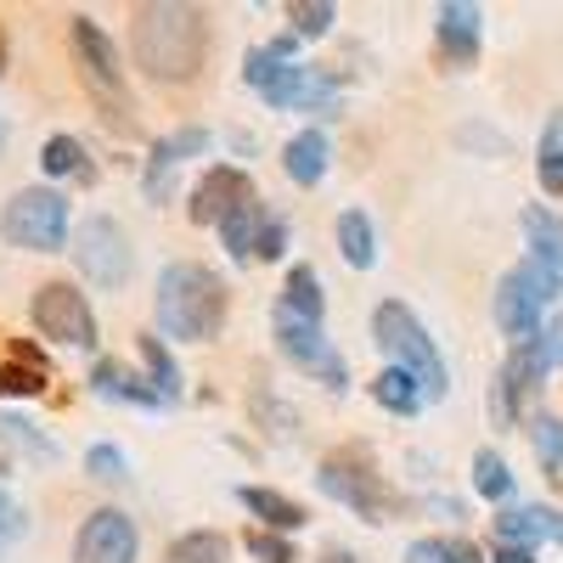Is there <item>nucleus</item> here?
I'll return each mask as SVG.
<instances>
[{"mask_svg": "<svg viewBox=\"0 0 563 563\" xmlns=\"http://www.w3.org/2000/svg\"><path fill=\"white\" fill-rule=\"evenodd\" d=\"M130 57L153 85H186L209 63V12L158 0V7H135L130 18Z\"/></svg>", "mask_w": 563, "mask_h": 563, "instance_id": "f257e3e1", "label": "nucleus"}, {"mask_svg": "<svg viewBox=\"0 0 563 563\" xmlns=\"http://www.w3.org/2000/svg\"><path fill=\"white\" fill-rule=\"evenodd\" d=\"M153 316H158V333L175 344H214L231 316V288L220 271H209L198 260H175L158 271Z\"/></svg>", "mask_w": 563, "mask_h": 563, "instance_id": "f03ea898", "label": "nucleus"}, {"mask_svg": "<svg viewBox=\"0 0 563 563\" xmlns=\"http://www.w3.org/2000/svg\"><path fill=\"white\" fill-rule=\"evenodd\" d=\"M243 79L276 113H327V108H339V79H327L321 68L299 63V40L294 34H276L271 45L249 52L243 57Z\"/></svg>", "mask_w": 563, "mask_h": 563, "instance_id": "7ed1b4c3", "label": "nucleus"}, {"mask_svg": "<svg viewBox=\"0 0 563 563\" xmlns=\"http://www.w3.org/2000/svg\"><path fill=\"white\" fill-rule=\"evenodd\" d=\"M68 40H74L79 79H85L90 97H97V108H102L108 130H113V135H124V141H130V135H141V124H135V97H130V85H124V63H119L113 34H108L97 18L74 12V18H68Z\"/></svg>", "mask_w": 563, "mask_h": 563, "instance_id": "20e7f679", "label": "nucleus"}, {"mask_svg": "<svg viewBox=\"0 0 563 563\" xmlns=\"http://www.w3.org/2000/svg\"><path fill=\"white\" fill-rule=\"evenodd\" d=\"M372 344H378L400 372H411V378L422 384V395H429V406H440L451 395V366H445L434 333L417 321L411 305H400V299H378V305H372Z\"/></svg>", "mask_w": 563, "mask_h": 563, "instance_id": "39448f33", "label": "nucleus"}, {"mask_svg": "<svg viewBox=\"0 0 563 563\" xmlns=\"http://www.w3.org/2000/svg\"><path fill=\"white\" fill-rule=\"evenodd\" d=\"M316 490L327 501H339L350 507L361 525H389L395 519V496L384 485V467L378 456H372L366 445H339V451H327L316 462Z\"/></svg>", "mask_w": 563, "mask_h": 563, "instance_id": "423d86ee", "label": "nucleus"}, {"mask_svg": "<svg viewBox=\"0 0 563 563\" xmlns=\"http://www.w3.org/2000/svg\"><path fill=\"white\" fill-rule=\"evenodd\" d=\"M558 294H563V276L547 271V265H536V260H525V265H512V271L496 282L490 316H496V327H501L512 344H530V339H541L547 310H552Z\"/></svg>", "mask_w": 563, "mask_h": 563, "instance_id": "0eeeda50", "label": "nucleus"}, {"mask_svg": "<svg viewBox=\"0 0 563 563\" xmlns=\"http://www.w3.org/2000/svg\"><path fill=\"white\" fill-rule=\"evenodd\" d=\"M0 238L29 254H63L68 249V192L57 186H23V192L0 209Z\"/></svg>", "mask_w": 563, "mask_h": 563, "instance_id": "6e6552de", "label": "nucleus"}, {"mask_svg": "<svg viewBox=\"0 0 563 563\" xmlns=\"http://www.w3.org/2000/svg\"><path fill=\"white\" fill-rule=\"evenodd\" d=\"M68 254L79 265L85 282H97V288L119 294L130 288V276H135V249H130V231L113 220V214H90L74 225V238H68Z\"/></svg>", "mask_w": 563, "mask_h": 563, "instance_id": "1a4fd4ad", "label": "nucleus"}, {"mask_svg": "<svg viewBox=\"0 0 563 563\" xmlns=\"http://www.w3.org/2000/svg\"><path fill=\"white\" fill-rule=\"evenodd\" d=\"M29 321H34L40 339H52L63 350H97V310H90V299L68 276L40 282L34 299H29Z\"/></svg>", "mask_w": 563, "mask_h": 563, "instance_id": "9d476101", "label": "nucleus"}, {"mask_svg": "<svg viewBox=\"0 0 563 563\" xmlns=\"http://www.w3.org/2000/svg\"><path fill=\"white\" fill-rule=\"evenodd\" d=\"M276 350L282 355H288L299 372H310V378L321 384V389H350V366H344V355L333 350V344H327V333H321V327H310V321H299V316H288V310H282L276 305Z\"/></svg>", "mask_w": 563, "mask_h": 563, "instance_id": "9b49d317", "label": "nucleus"}, {"mask_svg": "<svg viewBox=\"0 0 563 563\" xmlns=\"http://www.w3.org/2000/svg\"><path fill=\"white\" fill-rule=\"evenodd\" d=\"M135 552H141V530H135L130 512L97 507V512H90V519L79 525L74 558H68V563H135Z\"/></svg>", "mask_w": 563, "mask_h": 563, "instance_id": "f8f14e48", "label": "nucleus"}, {"mask_svg": "<svg viewBox=\"0 0 563 563\" xmlns=\"http://www.w3.org/2000/svg\"><path fill=\"white\" fill-rule=\"evenodd\" d=\"M243 203H254L249 169H238V164H209V169L198 175V186H192V203H186V214H192V225H225Z\"/></svg>", "mask_w": 563, "mask_h": 563, "instance_id": "ddd939ff", "label": "nucleus"}, {"mask_svg": "<svg viewBox=\"0 0 563 563\" xmlns=\"http://www.w3.org/2000/svg\"><path fill=\"white\" fill-rule=\"evenodd\" d=\"M479 45H485V12L467 7V0H445L434 7V52L445 68H474L479 63Z\"/></svg>", "mask_w": 563, "mask_h": 563, "instance_id": "4468645a", "label": "nucleus"}, {"mask_svg": "<svg viewBox=\"0 0 563 563\" xmlns=\"http://www.w3.org/2000/svg\"><path fill=\"white\" fill-rule=\"evenodd\" d=\"M547 372H552V366H547V355H541V339L512 344V355H507L501 372H496V417H501V422H519Z\"/></svg>", "mask_w": 563, "mask_h": 563, "instance_id": "2eb2a0df", "label": "nucleus"}, {"mask_svg": "<svg viewBox=\"0 0 563 563\" xmlns=\"http://www.w3.org/2000/svg\"><path fill=\"white\" fill-rule=\"evenodd\" d=\"M203 153H209V130H198V124L158 135L147 169H141V198H147V203H164L169 186H175V169H180L186 158H203Z\"/></svg>", "mask_w": 563, "mask_h": 563, "instance_id": "dca6fc26", "label": "nucleus"}, {"mask_svg": "<svg viewBox=\"0 0 563 563\" xmlns=\"http://www.w3.org/2000/svg\"><path fill=\"white\" fill-rule=\"evenodd\" d=\"M90 389H97L102 400H124V406H141V411H169L175 400H164L153 389V378H141V372L119 366V361H97L90 366Z\"/></svg>", "mask_w": 563, "mask_h": 563, "instance_id": "f3484780", "label": "nucleus"}, {"mask_svg": "<svg viewBox=\"0 0 563 563\" xmlns=\"http://www.w3.org/2000/svg\"><path fill=\"white\" fill-rule=\"evenodd\" d=\"M496 536H501L507 547H530V552H536V541H558V547H563V512H558V507H541V501H530V507H501V512H496Z\"/></svg>", "mask_w": 563, "mask_h": 563, "instance_id": "a211bd4d", "label": "nucleus"}, {"mask_svg": "<svg viewBox=\"0 0 563 563\" xmlns=\"http://www.w3.org/2000/svg\"><path fill=\"white\" fill-rule=\"evenodd\" d=\"M238 501L249 507V519H260V530H276V536H299L310 525V512L271 485H238Z\"/></svg>", "mask_w": 563, "mask_h": 563, "instance_id": "6ab92c4d", "label": "nucleus"}, {"mask_svg": "<svg viewBox=\"0 0 563 563\" xmlns=\"http://www.w3.org/2000/svg\"><path fill=\"white\" fill-rule=\"evenodd\" d=\"M327 164H333V141H327V130H294L288 147H282V169H288L294 186H321Z\"/></svg>", "mask_w": 563, "mask_h": 563, "instance_id": "aec40b11", "label": "nucleus"}, {"mask_svg": "<svg viewBox=\"0 0 563 563\" xmlns=\"http://www.w3.org/2000/svg\"><path fill=\"white\" fill-rule=\"evenodd\" d=\"M40 169L52 175V180H68V186H90L97 180V164H90L85 153V141L57 130V135H45V147H40Z\"/></svg>", "mask_w": 563, "mask_h": 563, "instance_id": "412c9836", "label": "nucleus"}, {"mask_svg": "<svg viewBox=\"0 0 563 563\" xmlns=\"http://www.w3.org/2000/svg\"><path fill=\"white\" fill-rule=\"evenodd\" d=\"M525 243H530V260H536V265H547V271L563 276V214L530 203V209H525Z\"/></svg>", "mask_w": 563, "mask_h": 563, "instance_id": "4be33fe9", "label": "nucleus"}, {"mask_svg": "<svg viewBox=\"0 0 563 563\" xmlns=\"http://www.w3.org/2000/svg\"><path fill=\"white\" fill-rule=\"evenodd\" d=\"M339 254H344V265H355V271L378 265V225H372L366 209H344V214H339Z\"/></svg>", "mask_w": 563, "mask_h": 563, "instance_id": "5701e85b", "label": "nucleus"}, {"mask_svg": "<svg viewBox=\"0 0 563 563\" xmlns=\"http://www.w3.org/2000/svg\"><path fill=\"white\" fill-rule=\"evenodd\" d=\"M282 310L299 316V321H310V327L327 321V299H321L316 265H294V271H288V282H282Z\"/></svg>", "mask_w": 563, "mask_h": 563, "instance_id": "b1692460", "label": "nucleus"}, {"mask_svg": "<svg viewBox=\"0 0 563 563\" xmlns=\"http://www.w3.org/2000/svg\"><path fill=\"white\" fill-rule=\"evenodd\" d=\"M372 400H378L384 411H395V417H417L422 406H429L422 384L411 378V372H400V366H384L378 378H372Z\"/></svg>", "mask_w": 563, "mask_h": 563, "instance_id": "393cba45", "label": "nucleus"}, {"mask_svg": "<svg viewBox=\"0 0 563 563\" xmlns=\"http://www.w3.org/2000/svg\"><path fill=\"white\" fill-rule=\"evenodd\" d=\"M536 180L547 198H563V113H552L536 141Z\"/></svg>", "mask_w": 563, "mask_h": 563, "instance_id": "a878e982", "label": "nucleus"}, {"mask_svg": "<svg viewBox=\"0 0 563 563\" xmlns=\"http://www.w3.org/2000/svg\"><path fill=\"white\" fill-rule=\"evenodd\" d=\"M260 231H265V209L260 203H243L238 214L220 225V243H225V254L238 260V265H249L254 249H260Z\"/></svg>", "mask_w": 563, "mask_h": 563, "instance_id": "bb28decb", "label": "nucleus"}, {"mask_svg": "<svg viewBox=\"0 0 563 563\" xmlns=\"http://www.w3.org/2000/svg\"><path fill=\"white\" fill-rule=\"evenodd\" d=\"M406 563H485V552L462 536H417L406 547Z\"/></svg>", "mask_w": 563, "mask_h": 563, "instance_id": "cd10ccee", "label": "nucleus"}, {"mask_svg": "<svg viewBox=\"0 0 563 563\" xmlns=\"http://www.w3.org/2000/svg\"><path fill=\"white\" fill-rule=\"evenodd\" d=\"M225 558H231V541L220 530H186L164 552V563H225Z\"/></svg>", "mask_w": 563, "mask_h": 563, "instance_id": "c85d7f7f", "label": "nucleus"}, {"mask_svg": "<svg viewBox=\"0 0 563 563\" xmlns=\"http://www.w3.org/2000/svg\"><path fill=\"white\" fill-rule=\"evenodd\" d=\"M530 445H536V456L547 467V479H563V417L536 411L530 417Z\"/></svg>", "mask_w": 563, "mask_h": 563, "instance_id": "c756f323", "label": "nucleus"}, {"mask_svg": "<svg viewBox=\"0 0 563 563\" xmlns=\"http://www.w3.org/2000/svg\"><path fill=\"white\" fill-rule=\"evenodd\" d=\"M141 361H147V378H153V389H158L164 400H180V366H175V355L164 350V339H158V333L141 339Z\"/></svg>", "mask_w": 563, "mask_h": 563, "instance_id": "7c9ffc66", "label": "nucleus"}, {"mask_svg": "<svg viewBox=\"0 0 563 563\" xmlns=\"http://www.w3.org/2000/svg\"><path fill=\"white\" fill-rule=\"evenodd\" d=\"M333 23H339L333 0H294V7H288V34L294 40H321Z\"/></svg>", "mask_w": 563, "mask_h": 563, "instance_id": "2f4dec72", "label": "nucleus"}, {"mask_svg": "<svg viewBox=\"0 0 563 563\" xmlns=\"http://www.w3.org/2000/svg\"><path fill=\"white\" fill-rule=\"evenodd\" d=\"M474 490L485 496V501H507L512 496V474H507V462H501V451H474Z\"/></svg>", "mask_w": 563, "mask_h": 563, "instance_id": "473e14b6", "label": "nucleus"}, {"mask_svg": "<svg viewBox=\"0 0 563 563\" xmlns=\"http://www.w3.org/2000/svg\"><path fill=\"white\" fill-rule=\"evenodd\" d=\"M124 467H130V462H124V451H119V445H108V440L85 451V474L97 479V485H124V479H130Z\"/></svg>", "mask_w": 563, "mask_h": 563, "instance_id": "72a5a7b5", "label": "nucleus"}, {"mask_svg": "<svg viewBox=\"0 0 563 563\" xmlns=\"http://www.w3.org/2000/svg\"><path fill=\"white\" fill-rule=\"evenodd\" d=\"M243 547H249V558H254V563H299L294 536H276V530H249V536H243Z\"/></svg>", "mask_w": 563, "mask_h": 563, "instance_id": "f704fd0d", "label": "nucleus"}, {"mask_svg": "<svg viewBox=\"0 0 563 563\" xmlns=\"http://www.w3.org/2000/svg\"><path fill=\"white\" fill-rule=\"evenodd\" d=\"M0 440H7V445H23V451H29V456H40V462H45V456H57V451H52V440H45L29 417H0Z\"/></svg>", "mask_w": 563, "mask_h": 563, "instance_id": "c9c22d12", "label": "nucleus"}, {"mask_svg": "<svg viewBox=\"0 0 563 563\" xmlns=\"http://www.w3.org/2000/svg\"><path fill=\"white\" fill-rule=\"evenodd\" d=\"M23 536H29V512L18 507V496L7 485H0V558H7Z\"/></svg>", "mask_w": 563, "mask_h": 563, "instance_id": "e433bc0d", "label": "nucleus"}, {"mask_svg": "<svg viewBox=\"0 0 563 563\" xmlns=\"http://www.w3.org/2000/svg\"><path fill=\"white\" fill-rule=\"evenodd\" d=\"M0 395H45V372L40 366H23V361L0 366Z\"/></svg>", "mask_w": 563, "mask_h": 563, "instance_id": "4c0bfd02", "label": "nucleus"}, {"mask_svg": "<svg viewBox=\"0 0 563 563\" xmlns=\"http://www.w3.org/2000/svg\"><path fill=\"white\" fill-rule=\"evenodd\" d=\"M282 249H288V220H282V214H265V231H260L254 260H282Z\"/></svg>", "mask_w": 563, "mask_h": 563, "instance_id": "58836bf2", "label": "nucleus"}, {"mask_svg": "<svg viewBox=\"0 0 563 563\" xmlns=\"http://www.w3.org/2000/svg\"><path fill=\"white\" fill-rule=\"evenodd\" d=\"M541 355H547V366H552V372L563 366V316H552V321L541 327Z\"/></svg>", "mask_w": 563, "mask_h": 563, "instance_id": "ea45409f", "label": "nucleus"}, {"mask_svg": "<svg viewBox=\"0 0 563 563\" xmlns=\"http://www.w3.org/2000/svg\"><path fill=\"white\" fill-rule=\"evenodd\" d=\"M490 563H536V552H530V547H507V541H496Z\"/></svg>", "mask_w": 563, "mask_h": 563, "instance_id": "a19ab883", "label": "nucleus"}, {"mask_svg": "<svg viewBox=\"0 0 563 563\" xmlns=\"http://www.w3.org/2000/svg\"><path fill=\"white\" fill-rule=\"evenodd\" d=\"M316 563H355V552H344V547H327Z\"/></svg>", "mask_w": 563, "mask_h": 563, "instance_id": "79ce46f5", "label": "nucleus"}, {"mask_svg": "<svg viewBox=\"0 0 563 563\" xmlns=\"http://www.w3.org/2000/svg\"><path fill=\"white\" fill-rule=\"evenodd\" d=\"M0 68H7V34H0Z\"/></svg>", "mask_w": 563, "mask_h": 563, "instance_id": "37998d69", "label": "nucleus"}]
</instances>
